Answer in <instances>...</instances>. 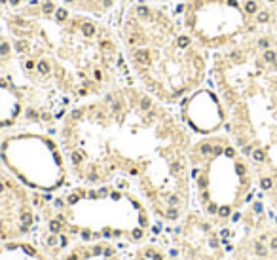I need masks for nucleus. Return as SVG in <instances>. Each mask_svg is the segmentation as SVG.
I'll use <instances>...</instances> for the list:
<instances>
[{
  "instance_id": "7ed1b4c3",
  "label": "nucleus",
  "mask_w": 277,
  "mask_h": 260,
  "mask_svg": "<svg viewBox=\"0 0 277 260\" xmlns=\"http://www.w3.org/2000/svg\"><path fill=\"white\" fill-rule=\"evenodd\" d=\"M59 2L70 12L101 19L118 8L120 0H59Z\"/></svg>"
},
{
  "instance_id": "f03ea898",
  "label": "nucleus",
  "mask_w": 277,
  "mask_h": 260,
  "mask_svg": "<svg viewBox=\"0 0 277 260\" xmlns=\"http://www.w3.org/2000/svg\"><path fill=\"white\" fill-rule=\"evenodd\" d=\"M175 15L205 51L228 50L275 25V12L266 0H182Z\"/></svg>"
},
{
  "instance_id": "6e6552de",
  "label": "nucleus",
  "mask_w": 277,
  "mask_h": 260,
  "mask_svg": "<svg viewBox=\"0 0 277 260\" xmlns=\"http://www.w3.org/2000/svg\"><path fill=\"white\" fill-rule=\"evenodd\" d=\"M272 251H277V235L272 237Z\"/></svg>"
},
{
  "instance_id": "20e7f679",
  "label": "nucleus",
  "mask_w": 277,
  "mask_h": 260,
  "mask_svg": "<svg viewBox=\"0 0 277 260\" xmlns=\"http://www.w3.org/2000/svg\"><path fill=\"white\" fill-rule=\"evenodd\" d=\"M143 2H150V4H160V6H171V4H179L180 0H143Z\"/></svg>"
},
{
  "instance_id": "1a4fd4ad",
  "label": "nucleus",
  "mask_w": 277,
  "mask_h": 260,
  "mask_svg": "<svg viewBox=\"0 0 277 260\" xmlns=\"http://www.w3.org/2000/svg\"><path fill=\"white\" fill-rule=\"evenodd\" d=\"M133 235H135V237H137V239H139V237L143 235V232H140V230H133Z\"/></svg>"
},
{
  "instance_id": "9d476101",
  "label": "nucleus",
  "mask_w": 277,
  "mask_h": 260,
  "mask_svg": "<svg viewBox=\"0 0 277 260\" xmlns=\"http://www.w3.org/2000/svg\"><path fill=\"white\" fill-rule=\"evenodd\" d=\"M266 2L272 6V8H275V6H277V0H266Z\"/></svg>"
},
{
  "instance_id": "423d86ee",
  "label": "nucleus",
  "mask_w": 277,
  "mask_h": 260,
  "mask_svg": "<svg viewBox=\"0 0 277 260\" xmlns=\"http://www.w3.org/2000/svg\"><path fill=\"white\" fill-rule=\"evenodd\" d=\"M218 215L220 216H230L232 215V207L230 205H220L218 207Z\"/></svg>"
},
{
  "instance_id": "0eeeda50",
  "label": "nucleus",
  "mask_w": 277,
  "mask_h": 260,
  "mask_svg": "<svg viewBox=\"0 0 277 260\" xmlns=\"http://www.w3.org/2000/svg\"><path fill=\"white\" fill-rule=\"evenodd\" d=\"M59 230H61V224L53 220V222H51V232H59Z\"/></svg>"
},
{
  "instance_id": "39448f33",
  "label": "nucleus",
  "mask_w": 277,
  "mask_h": 260,
  "mask_svg": "<svg viewBox=\"0 0 277 260\" xmlns=\"http://www.w3.org/2000/svg\"><path fill=\"white\" fill-rule=\"evenodd\" d=\"M254 252H256V255L258 256H266V247H264V243H262V241H256V243H254Z\"/></svg>"
},
{
  "instance_id": "9b49d317",
  "label": "nucleus",
  "mask_w": 277,
  "mask_h": 260,
  "mask_svg": "<svg viewBox=\"0 0 277 260\" xmlns=\"http://www.w3.org/2000/svg\"><path fill=\"white\" fill-rule=\"evenodd\" d=\"M273 12H275V25H277V6L273 8Z\"/></svg>"
},
{
  "instance_id": "f257e3e1",
  "label": "nucleus",
  "mask_w": 277,
  "mask_h": 260,
  "mask_svg": "<svg viewBox=\"0 0 277 260\" xmlns=\"http://www.w3.org/2000/svg\"><path fill=\"white\" fill-rule=\"evenodd\" d=\"M122 53L135 76L165 101H176L201 84L207 57L167 6L131 0L120 17Z\"/></svg>"
}]
</instances>
